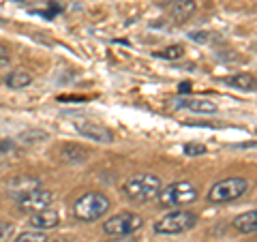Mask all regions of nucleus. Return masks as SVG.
<instances>
[{"label":"nucleus","instance_id":"nucleus-2","mask_svg":"<svg viewBox=\"0 0 257 242\" xmlns=\"http://www.w3.org/2000/svg\"><path fill=\"white\" fill-rule=\"evenodd\" d=\"M161 189H163V182L155 174H135L122 184L124 195L131 201H138V204L157 199Z\"/></svg>","mask_w":257,"mask_h":242},{"label":"nucleus","instance_id":"nucleus-4","mask_svg":"<svg viewBox=\"0 0 257 242\" xmlns=\"http://www.w3.org/2000/svg\"><path fill=\"white\" fill-rule=\"evenodd\" d=\"M248 191V180L244 178H225L221 182L212 184V189L208 191V201L212 204H227V201H236L238 197H242Z\"/></svg>","mask_w":257,"mask_h":242},{"label":"nucleus","instance_id":"nucleus-13","mask_svg":"<svg viewBox=\"0 0 257 242\" xmlns=\"http://www.w3.org/2000/svg\"><path fill=\"white\" fill-rule=\"evenodd\" d=\"M30 84H32V73L26 69H15L7 75V86L13 88V90H22V88H26Z\"/></svg>","mask_w":257,"mask_h":242},{"label":"nucleus","instance_id":"nucleus-12","mask_svg":"<svg viewBox=\"0 0 257 242\" xmlns=\"http://www.w3.org/2000/svg\"><path fill=\"white\" fill-rule=\"evenodd\" d=\"M231 227L240 233H255L257 231V210H248L244 214H238L231 221Z\"/></svg>","mask_w":257,"mask_h":242},{"label":"nucleus","instance_id":"nucleus-21","mask_svg":"<svg viewBox=\"0 0 257 242\" xmlns=\"http://www.w3.org/2000/svg\"><path fill=\"white\" fill-rule=\"evenodd\" d=\"M13 233V223L9 221H0V240H7Z\"/></svg>","mask_w":257,"mask_h":242},{"label":"nucleus","instance_id":"nucleus-9","mask_svg":"<svg viewBox=\"0 0 257 242\" xmlns=\"http://www.w3.org/2000/svg\"><path fill=\"white\" fill-rule=\"evenodd\" d=\"M28 223H30V227H32V229L47 231V229L58 227V223H60V214L56 212V210H52V208H45V210L32 214Z\"/></svg>","mask_w":257,"mask_h":242},{"label":"nucleus","instance_id":"nucleus-24","mask_svg":"<svg viewBox=\"0 0 257 242\" xmlns=\"http://www.w3.org/2000/svg\"><path fill=\"white\" fill-rule=\"evenodd\" d=\"M178 90H180V92H184V94H187V92H191V84H189V82L180 84V86H178Z\"/></svg>","mask_w":257,"mask_h":242},{"label":"nucleus","instance_id":"nucleus-3","mask_svg":"<svg viewBox=\"0 0 257 242\" xmlns=\"http://www.w3.org/2000/svg\"><path fill=\"white\" fill-rule=\"evenodd\" d=\"M199 191L193 182L189 180H180V182H172L170 187L161 189L159 193V201L163 208H182V206H189L197 199Z\"/></svg>","mask_w":257,"mask_h":242},{"label":"nucleus","instance_id":"nucleus-5","mask_svg":"<svg viewBox=\"0 0 257 242\" xmlns=\"http://www.w3.org/2000/svg\"><path fill=\"white\" fill-rule=\"evenodd\" d=\"M195 225H197V214H193L189 210H174L155 223V231L172 236V233L189 231V229L195 227Z\"/></svg>","mask_w":257,"mask_h":242},{"label":"nucleus","instance_id":"nucleus-19","mask_svg":"<svg viewBox=\"0 0 257 242\" xmlns=\"http://www.w3.org/2000/svg\"><path fill=\"white\" fill-rule=\"evenodd\" d=\"M182 152L187 157H199V155H204L206 152V146L204 144H197V142H189V144H184L182 146Z\"/></svg>","mask_w":257,"mask_h":242},{"label":"nucleus","instance_id":"nucleus-6","mask_svg":"<svg viewBox=\"0 0 257 242\" xmlns=\"http://www.w3.org/2000/svg\"><path fill=\"white\" fill-rule=\"evenodd\" d=\"M144 225V219L135 212H120L114 214L111 219H107L103 223V231L111 238H124V236H131Z\"/></svg>","mask_w":257,"mask_h":242},{"label":"nucleus","instance_id":"nucleus-10","mask_svg":"<svg viewBox=\"0 0 257 242\" xmlns=\"http://www.w3.org/2000/svg\"><path fill=\"white\" fill-rule=\"evenodd\" d=\"M9 189H11V195L13 197H20L28 191H35V189H41V180L35 178V176H15V178L9 182Z\"/></svg>","mask_w":257,"mask_h":242},{"label":"nucleus","instance_id":"nucleus-23","mask_svg":"<svg viewBox=\"0 0 257 242\" xmlns=\"http://www.w3.org/2000/svg\"><path fill=\"white\" fill-rule=\"evenodd\" d=\"M206 37H208V32H191V39H193V41H202V43H204V41H208Z\"/></svg>","mask_w":257,"mask_h":242},{"label":"nucleus","instance_id":"nucleus-17","mask_svg":"<svg viewBox=\"0 0 257 242\" xmlns=\"http://www.w3.org/2000/svg\"><path fill=\"white\" fill-rule=\"evenodd\" d=\"M15 242H50L45 236V231H39V229H28V231H22L15 236Z\"/></svg>","mask_w":257,"mask_h":242},{"label":"nucleus","instance_id":"nucleus-11","mask_svg":"<svg viewBox=\"0 0 257 242\" xmlns=\"http://www.w3.org/2000/svg\"><path fill=\"white\" fill-rule=\"evenodd\" d=\"M195 9H197L195 0H174L170 13H172V20L174 22L182 24V22H187L193 13H195Z\"/></svg>","mask_w":257,"mask_h":242},{"label":"nucleus","instance_id":"nucleus-16","mask_svg":"<svg viewBox=\"0 0 257 242\" xmlns=\"http://www.w3.org/2000/svg\"><path fill=\"white\" fill-rule=\"evenodd\" d=\"M229 86H234V88H238V90H255V77L251 75V73H238V75H231V77H227L225 79Z\"/></svg>","mask_w":257,"mask_h":242},{"label":"nucleus","instance_id":"nucleus-18","mask_svg":"<svg viewBox=\"0 0 257 242\" xmlns=\"http://www.w3.org/2000/svg\"><path fill=\"white\" fill-rule=\"evenodd\" d=\"M182 45H170V47H165V50H161L157 56L159 58H163V60H178L182 58Z\"/></svg>","mask_w":257,"mask_h":242},{"label":"nucleus","instance_id":"nucleus-8","mask_svg":"<svg viewBox=\"0 0 257 242\" xmlns=\"http://www.w3.org/2000/svg\"><path fill=\"white\" fill-rule=\"evenodd\" d=\"M73 127H75L77 133H82L84 137H88V140H94V142H101V144L114 142V133H111L105 125L94 123L90 118H75Z\"/></svg>","mask_w":257,"mask_h":242},{"label":"nucleus","instance_id":"nucleus-20","mask_svg":"<svg viewBox=\"0 0 257 242\" xmlns=\"http://www.w3.org/2000/svg\"><path fill=\"white\" fill-rule=\"evenodd\" d=\"M9 62H11V54H9V50H7V45L0 43V69L9 67Z\"/></svg>","mask_w":257,"mask_h":242},{"label":"nucleus","instance_id":"nucleus-14","mask_svg":"<svg viewBox=\"0 0 257 242\" xmlns=\"http://www.w3.org/2000/svg\"><path fill=\"white\" fill-rule=\"evenodd\" d=\"M60 159L67 161V163H84L88 159V150L75 146V144H67V146L60 148Z\"/></svg>","mask_w":257,"mask_h":242},{"label":"nucleus","instance_id":"nucleus-1","mask_svg":"<svg viewBox=\"0 0 257 242\" xmlns=\"http://www.w3.org/2000/svg\"><path fill=\"white\" fill-rule=\"evenodd\" d=\"M111 208V201L105 193L101 191H88L84 193L82 197L75 199L73 204V216L77 221H84V223H92V221H99L101 216H105Z\"/></svg>","mask_w":257,"mask_h":242},{"label":"nucleus","instance_id":"nucleus-15","mask_svg":"<svg viewBox=\"0 0 257 242\" xmlns=\"http://www.w3.org/2000/svg\"><path fill=\"white\" fill-rule=\"evenodd\" d=\"M178 107H189L193 111H202V114H214L216 105L208 99H180Z\"/></svg>","mask_w":257,"mask_h":242},{"label":"nucleus","instance_id":"nucleus-25","mask_svg":"<svg viewBox=\"0 0 257 242\" xmlns=\"http://www.w3.org/2000/svg\"><path fill=\"white\" fill-rule=\"evenodd\" d=\"M13 3H18V5H30V3H37V0H13Z\"/></svg>","mask_w":257,"mask_h":242},{"label":"nucleus","instance_id":"nucleus-22","mask_svg":"<svg viewBox=\"0 0 257 242\" xmlns=\"http://www.w3.org/2000/svg\"><path fill=\"white\" fill-rule=\"evenodd\" d=\"M11 150H15L13 140H0V155H3V152H11Z\"/></svg>","mask_w":257,"mask_h":242},{"label":"nucleus","instance_id":"nucleus-7","mask_svg":"<svg viewBox=\"0 0 257 242\" xmlns=\"http://www.w3.org/2000/svg\"><path fill=\"white\" fill-rule=\"evenodd\" d=\"M52 199H54V195L50 191H45V189H35V191H28V193H24V195L15 197L20 210L22 212H32V214L41 212V210H45V208H50Z\"/></svg>","mask_w":257,"mask_h":242}]
</instances>
